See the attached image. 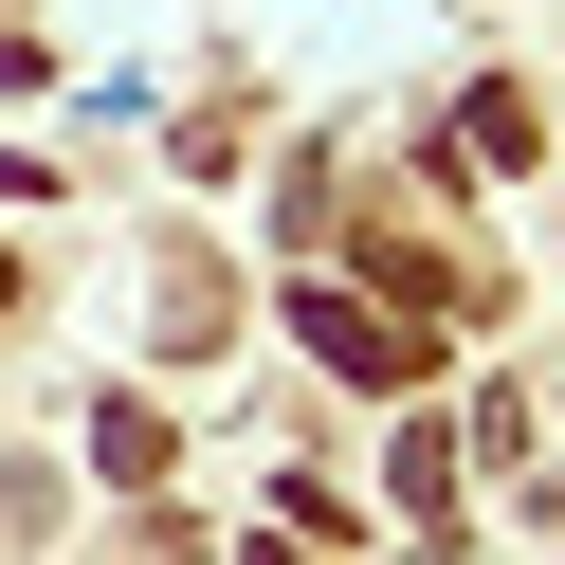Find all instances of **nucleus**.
Wrapping results in <instances>:
<instances>
[{
  "label": "nucleus",
  "mask_w": 565,
  "mask_h": 565,
  "mask_svg": "<svg viewBox=\"0 0 565 565\" xmlns=\"http://www.w3.org/2000/svg\"><path fill=\"white\" fill-rule=\"evenodd\" d=\"M292 329H310V365H347V383H419V329H383V310L329 292V274L292 292Z\"/></svg>",
  "instance_id": "1"
},
{
  "label": "nucleus",
  "mask_w": 565,
  "mask_h": 565,
  "mask_svg": "<svg viewBox=\"0 0 565 565\" xmlns=\"http://www.w3.org/2000/svg\"><path fill=\"white\" fill-rule=\"evenodd\" d=\"M0 310H19V256H0Z\"/></svg>",
  "instance_id": "2"
}]
</instances>
